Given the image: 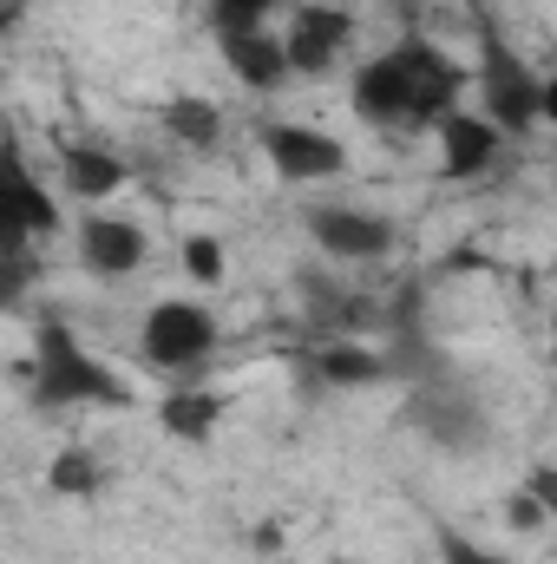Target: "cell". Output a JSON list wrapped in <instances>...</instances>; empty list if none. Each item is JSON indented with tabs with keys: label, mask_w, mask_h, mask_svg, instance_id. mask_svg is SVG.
Segmentation results:
<instances>
[{
	"label": "cell",
	"mask_w": 557,
	"mask_h": 564,
	"mask_svg": "<svg viewBox=\"0 0 557 564\" xmlns=\"http://www.w3.org/2000/svg\"><path fill=\"white\" fill-rule=\"evenodd\" d=\"M499 144L505 132L485 119V112H452V119H439V158H446V177H479L492 158H499Z\"/></svg>",
	"instance_id": "8"
},
{
	"label": "cell",
	"mask_w": 557,
	"mask_h": 564,
	"mask_svg": "<svg viewBox=\"0 0 557 564\" xmlns=\"http://www.w3.org/2000/svg\"><path fill=\"white\" fill-rule=\"evenodd\" d=\"M263 151H270V164H276L288 184L341 177V164H348L341 139H328V132H315V126H270V132H263Z\"/></svg>",
	"instance_id": "6"
},
{
	"label": "cell",
	"mask_w": 557,
	"mask_h": 564,
	"mask_svg": "<svg viewBox=\"0 0 557 564\" xmlns=\"http://www.w3.org/2000/svg\"><path fill=\"white\" fill-rule=\"evenodd\" d=\"M472 86H479V112L499 126V132H532L545 126V79L499 40V26L485 20L479 26V66H472Z\"/></svg>",
	"instance_id": "2"
},
{
	"label": "cell",
	"mask_w": 557,
	"mask_h": 564,
	"mask_svg": "<svg viewBox=\"0 0 557 564\" xmlns=\"http://www.w3.org/2000/svg\"><path fill=\"white\" fill-rule=\"evenodd\" d=\"M335 564H354V558H335Z\"/></svg>",
	"instance_id": "24"
},
{
	"label": "cell",
	"mask_w": 557,
	"mask_h": 564,
	"mask_svg": "<svg viewBox=\"0 0 557 564\" xmlns=\"http://www.w3.org/2000/svg\"><path fill=\"white\" fill-rule=\"evenodd\" d=\"M545 126H551V132H557V73H551V79H545Z\"/></svg>",
	"instance_id": "22"
},
{
	"label": "cell",
	"mask_w": 557,
	"mask_h": 564,
	"mask_svg": "<svg viewBox=\"0 0 557 564\" xmlns=\"http://www.w3.org/2000/svg\"><path fill=\"white\" fill-rule=\"evenodd\" d=\"M157 126H164L177 144H190V151H210V144L223 139V112H217L210 99H190V93L171 99V106L157 112Z\"/></svg>",
	"instance_id": "15"
},
{
	"label": "cell",
	"mask_w": 557,
	"mask_h": 564,
	"mask_svg": "<svg viewBox=\"0 0 557 564\" xmlns=\"http://www.w3.org/2000/svg\"><path fill=\"white\" fill-rule=\"evenodd\" d=\"M210 348H217L210 308H197V302H157V308L144 315V361H151V368L190 375V368L210 361Z\"/></svg>",
	"instance_id": "4"
},
{
	"label": "cell",
	"mask_w": 557,
	"mask_h": 564,
	"mask_svg": "<svg viewBox=\"0 0 557 564\" xmlns=\"http://www.w3.org/2000/svg\"><path fill=\"white\" fill-rule=\"evenodd\" d=\"M466 86H472V66H459L433 40H401L394 53H381L354 73L348 99L368 126H433L439 132V119L459 112Z\"/></svg>",
	"instance_id": "1"
},
{
	"label": "cell",
	"mask_w": 557,
	"mask_h": 564,
	"mask_svg": "<svg viewBox=\"0 0 557 564\" xmlns=\"http://www.w3.org/2000/svg\"><path fill=\"white\" fill-rule=\"evenodd\" d=\"M184 276L190 282H223V243H217V237H184Z\"/></svg>",
	"instance_id": "18"
},
{
	"label": "cell",
	"mask_w": 557,
	"mask_h": 564,
	"mask_svg": "<svg viewBox=\"0 0 557 564\" xmlns=\"http://www.w3.org/2000/svg\"><path fill=\"white\" fill-rule=\"evenodd\" d=\"M46 230H59V204L13 164L7 171V191H0V237H7V250H20V243H33Z\"/></svg>",
	"instance_id": "9"
},
{
	"label": "cell",
	"mask_w": 557,
	"mask_h": 564,
	"mask_svg": "<svg viewBox=\"0 0 557 564\" xmlns=\"http://www.w3.org/2000/svg\"><path fill=\"white\" fill-rule=\"evenodd\" d=\"M157 421H164V433L171 440H210L217 433V421H223V401L210 394V388H177V394H164L157 401Z\"/></svg>",
	"instance_id": "13"
},
{
	"label": "cell",
	"mask_w": 557,
	"mask_h": 564,
	"mask_svg": "<svg viewBox=\"0 0 557 564\" xmlns=\"http://www.w3.org/2000/svg\"><path fill=\"white\" fill-rule=\"evenodd\" d=\"M308 230H315V250H328L341 263H368V257H387L394 250V224L374 217V210L321 204V210H308Z\"/></svg>",
	"instance_id": "5"
},
{
	"label": "cell",
	"mask_w": 557,
	"mask_h": 564,
	"mask_svg": "<svg viewBox=\"0 0 557 564\" xmlns=\"http://www.w3.org/2000/svg\"><path fill=\"white\" fill-rule=\"evenodd\" d=\"M525 486H532V492L545 499V512L557 519V466H532V479H525Z\"/></svg>",
	"instance_id": "21"
},
{
	"label": "cell",
	"mask_w": 557,
	"mask_h": 564,
	"mask_svg": "<svg viewBox=\"0 0 557 564\" xmlns=\"http://www.w3.org/2000/svg\"><path fill=\"white\" fill-rule=\"evenodd\" d=\"M315 375H321L328 388H368V381L387 375V361H381L374 348H361V341H321V348H315Z\"/></svg>",
	"instance_id": "14"
},
{
	"label": "cell",
	"mask_w": 557,
	"mask_h": 564,
	"mask_svg": "<svg viewBox=\"0 0 557 564\" xmlns=\"http://www.w3.org/2000/svg\"><path fill=\"white\" fill-rule=\"evenodd\" d=\"M59 177H66V191H73V197H112V191L125 184V158H119V151H106V144H66Z\"/></svg>",
	"instance_id": "12"
},
{
	"label": "cell",
	"mask_w": 557,
	"mask_h": 564,
	"mask_svg": "<svg viewBox=\"0 0 557 564\" xmlns=\"http://www.w3.org/2000/svg\"><path fill=\"white\" fill-rule=\"evenodd\" d=\"M20 7H26V0H7V7H0V20H7V26H20Z\"/></svg>",
	"instance_id": "23"
},
{
	"label": "cell",
	"mask_w": 557,
	"mask_h": 564,
	"mask_svg": "<svg viewBox=\"0 0 557 564\" xmlns=\"http://www.w3.org/2000/svg\"><path fill=\"white\" fill-rule=\"evenodd\" d=\"M348 33H354V13L348 7H302L295 13V26H288V59H295V73H328L335 66V53L348 46Z\"/></svg>",
	"instance_id": "7"
},
{
	"label": "cell",
	"mask_w": 557,
	"mask_h": 564,
	"mask_svg": "<svg viewBox=\"0 0 557 564\" xmlns=\"http://www.w3.org/2000/svg\"><path fill=\"white\" fill-rule=\"evenodd\" d=\"M223 59H230V73H237L243 86H256V93H276L282 79L295 73L288 40H276V33H237V40H223Z\"/></svg>",
	"instance_id": "11"
},
{
	"label": "cell",
	"mask_w": 557,
	"mask_h": 564,
	"mask_svg": "<svg viewBox=\"0 0 557 564\" xmlns=\"http://www.w3.org/2000/svg\"><path fill=\"white\" fill-rule=\"evenodd\" d=\"M545 519H551V512H545V499H538L532 486L505 499V525H518V532H532V525H545Z\"/></svg>",
	"instance_id": "19"
},
{
	"label": "cell",
	"mask_w": 557,
	"mask_h": 564,
	"mask_svg": "<svg viewBox=\"0 0 557 564\" xmlns=\"http://www.w3.org/2000/svg\"><path fill=\"white\" fill-rule=\"evenodd\" d=\"M33 388H40L46 408H73V401H112V408H125L132 401V388L106 361H92L73 341V328H59V322H46L33 335Z\"/></svg>",
	"instance_id": "3"
},
{
	"label": "cell",
	"mask_w": 557,
	"mask_h": 564,
	"mask_svg": "<svg viewBox=\"0 0 557 564\" xmlns=\"http://www.w3.org/2000/svg\"><path fill=\"white\" fill-rule=\"evenodd\" d=\"M79 257L99 276H132L144 263V230L125 224V217H86L79 224Z\"/></svg>",
	"instance_id": "10"
},
{
	"label": "cell",
	"mask_w": 557,
	"mask_h": 564,
	"mask_svg": "<svg viewBox=\"0 0 557 564\" xmlns=\"http://www.w3.org/2000/svg\"><path fill=\"white\" fill-rule=\"evenodd\" d=\"M439 558L446 564H512V558H499V552H479V545H466V539H439Z\"/></svg>",
	"instance_id": "20"
},
{
	"label": "cell",
	"mask_w": 557,
	"mask_h": 564,
	"mask_svg": "<svg viewBox=\"0 0 557 564\" xmlns=\"http://www.w3.org/2000/svg\"><path fill=\"white\" fill-rule=\"evenodd\" d=\"M276 0H210V33L217 40H237V33H263Z\"/></svg>",
	"instance_id": "17"
},
{
	"label": "cell",
	"mask_w": 557,
	"mask_h": 564,
	"mask_svg": "<svg viewBox=\"0 0 557 564\" xmlns=\"http://www.w3.org/2000/svg\"><path fill=\"white\" fill-rule=\"evenodd\" d=\"M46 486H53L59 499H92V492L106 486V466H99L86 446H66V453H53V466H46Z\"/></svg>",
	"instance_id": "16"
}]
</instances>
